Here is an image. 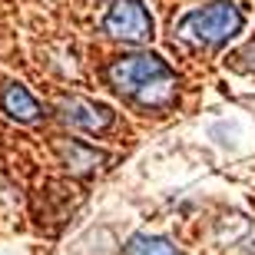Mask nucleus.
I'll return each mask as SVG.
<instances>
[{
  "instance_id": "nucleus-1",
  "label": "nucleus",
  "mask_w": 255,
  "mask_h": 255,
  "mask_svg": "<svg viewBox=\"0 0 255 255\" xmlns=\"http://www.w3.org/2000/svg\"><path fill=\"white\" fill-rule=\"evenodd\" d=\"M106 83L146 110H162L176 100V73L159 53H126L106 66Z\"/></svg>"
},
{
  "instance_id": "nucleus-2",
  "label": "nucleus",
  "mask_w": 255,
  "mask_h": 255,
  "mask_svg": "<svg viewBox=\"0 0 255 255\" xmlns=\"http://www.w3.org/2000/svg\"><path fill=\"white\" fill-rule=\"evenodd\" d=\"M242 27H246V13L236 3L219 0V3H209V7L189 10L176 23V37L192 43V47H222L236 33H242Z\"/></svg>"
},
{
  "instance_id": "nucleus-3",
  "label": "nucleus",
  "mask_w": 255,
  "mask_h": 255,
  "mask_svg": "<svg viewBox=\"0 0 255 255\" xmlns=\"http://www.w3.org/2000/svg\"><path fill=\"white\" fill-rule=\"evenodd\" d=\"M103 30L123 43H146L152 37V13L142 0H113L103 17Z\"/></svg>"
},
{
  "instance_id": "nucleus-4",
  "label": "nucleus",
  "mask_w": 255,
  "mask_h": 255,
  "mask_svg": "<svg viewBox=\"0 0 255 255\" xmlns=\"http://www.w3.org/2000/svg\"><path fill=\"white\" fill-rule=\"evenodd\" d=\"M60 120L73 129L83 132H103L113 123V110L103 103H93V100H83V96H70V100H60Z\"/></svg>"
},
{
  "instance_id": "nucleus-5",
  "label": "nucleus",
  "mask_w": 255,
  "mask_h": 255,
  "mask_svg": "<svg viewBox=\"0 0 255 255\" xmlns=\"http://www.w3.org/2000/svg\"><path fill=\"white\" fill-rule=\"evenodd\" d=\"M0 106H3V113H7L10 120H17V123H40V120H43V106L33 100V93H30L27 86H20V83L3 86Z\"/></svg>"
},
{
  "instance_id": "nucleus-6",
  "label": "nucleus",
  "mask_w": 255,
  "mask_h": 255,
  "mask_svg": "<svg viewBox=\"0 0 255 255\" xmlns=\"http://www.w3.org/2000/svg\"><path fill=\"white\" fill-rule=\"evenodd\" d=\"M60 156H63V162H66V166H70L73 172H93L96 166L106 159L100 149L86 146V142H76V139L60 142Z\"/></svg>"
},
{
  "instance_id": "nucleus-7",
  "label": "nucleus",
  "mask_w": 255,
  "mask_h": 255,
  "mask_svg": "<svg viewBox=\"0 0 255 255\" xmlns=\"http://www.w3.org/2000/svg\"><path fill=\"white\" fill-rule=\"evenodd\" d=\"M126 255H179V252H176V246H172L169 239L139 232V236H132L126 242Z\"/></svg>"
}]
</instances>
